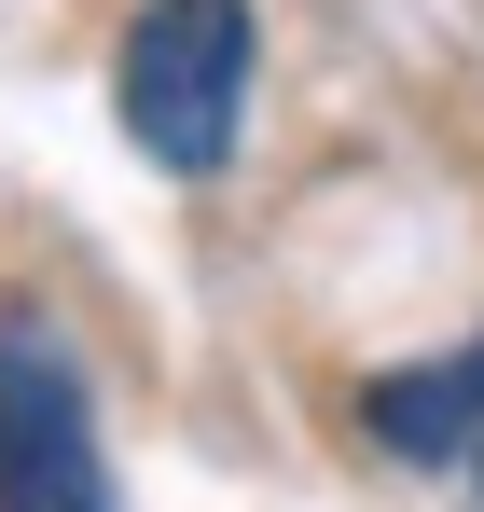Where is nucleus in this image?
<instances>
[{
    "label": "nucleus",
    "mask_w": 484,
    "mask_h": 512,
    "mask_svg": "<svg viewBox=\"0 0 484 512\" xmlns=\"http://www.w3.org/2000/svg\"><path fill=\"white\" fill-rule=\"evenodd\" d=\"M471 416H484V346H471ZM471 485H484V429H471Z\"/></svg>",
    "instance_id": "20e7f679"
},
{
    "label": "nucleus",
    "mask_w": 484,
    "mask_h": 512,
    "mask_svg": "<svg viewBox=\"0 0 484 512\" xmlns=\"http://www.w3.org/2000/svg\"><path fill=\"white\" fill-rule=\"evenodd\" d=\"M111 111L166 180H208L249 111V0H139L111 56Z\"/></svg>",
    "instance_id": "f257e3e1"
},
{
    "label": "nucleus",
    "mask_w": 484,
    "mask_h": 512,
    "mask_svg": "<svg viewBox=\"0 0 484 512\" xmlns=\"http://www.w3.org/2000/svg\"><path fill=\"white\" fill-rule=\"evenodd\" d=\"M360 429L388 443V457H415V471H471V346H443V360H415V374H374L360 388Z\"/></svg>",
    "instance_id": "7ed1b4c3"
},
{
    "label": "nucleus",
    "mask_w": 484,
    "mask_h": 512,
    "mask_svg": "<svg viewBox=\"0 0 484 512\" xmlns=\"http://www.w3.org/2000/svg\"><path fill=\"white\" fill-rule=\"evenodd\" d=\"M0 512H111V457H97V402L56 319H0Z\"/></svg>",
    "instance_id": "f03ea898"
}]
</instances>
